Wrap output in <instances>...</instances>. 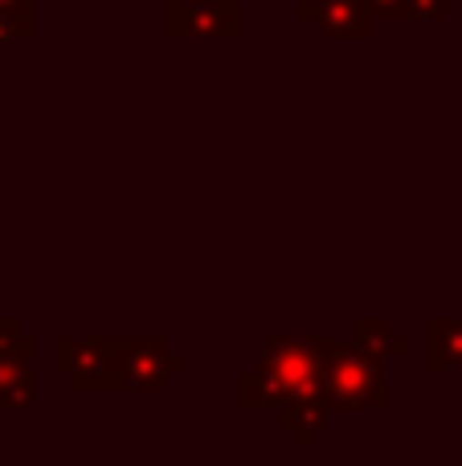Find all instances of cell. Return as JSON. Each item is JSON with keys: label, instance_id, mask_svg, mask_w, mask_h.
Wrapping results in <instances>:
<instances>
[{"label": "cell", "instance_id": "obj_11", "mask_svg": "<svg viewBox=\"0 0 462 466\" xmlns=\"http://www.w3.org/2000/svg\"><path fill=\"white\" fill-rule=\"evenodd\" d=\"M37 33V0H0V37H33Z\"/></svg>", "mask_w": 462, "mask_h": 466}, {"label": "cell", "instance_id": "obj_5", "mask_svg": "<svg viewBox=\"0 0 462 466\" xmlns=\"http://www.w3.org/2000/svg\"><path fill=\"white\" fill-rule=\"evenodd\" d=\"M164 33L185 37H242V5L237 0H168L164 5Z\"/></svg>", "mask_w": 462, "mask_h": 466}, {"label": "cell", "instance_id": "obj_7", "mask_svg": "<svg viewBox=\"0 0 462 466\" xmlns=\"http://www.w3.org/2000/svg\"><path fill=\"white\" fill-rule=\"evenodd\" d=\"M426 372H462V319L458 315H430L426 319Z\"/></svg>", "mask_w": 462, "mask_h": 466}, {"label": "cell", "instance_id": "obj_2", "mask_svg": "<svg viewBox=\"0 0 462 466\" xmlns=\"http://www.w3.org/2000/svg\"><path fill=\"white\" fill-rule=\"evenodd\" d=\"M324 356V401L332 413H389L393 393L385 380V360L360 352L352 339H319Z\"/></svg>", "mask_w": 462, "mask_h": 466}, {"label": "cell", "instance_id": "obj_8", "mask_svg": "<svg viewBox=\"0 0 462 466\" xmlns=\"http://www.w3.org/2000/svg\"><path fill=\"white\" fill-rule=\"evenodd\" d=\"M270 418H275V426L283 430V434H291L295 442L307 451V446H316L319 434L327 430V421H332V410H327L324 397H307V401H286V405H278Z\"/></svg>", "mask_w": 462, "mask_h": 466}, {"label": "cell", "instance_id": "obj_3", "mask_svg": "<svg viewBox=\"0 0 462 466\" xmlns=\"http://www.w3.org/2000/svg\"><path fill=\"white\" fill-rule=\"evenodd\" d=\"M188 372V356L152 336H119L115 348V393H160L172 377Z\"/></svg>", "mask_w": 462, "mask_h": 466}, {"label": "cell", "instance_id": "obj_13", "mask_svg": "<svg viewBox=\"0 0 462 466\" xmlns=\"http://www.w3.org/2000/svg\"><path fill=\"white\" fill-rule=\"evenodd\" d=\"M450 13V0H406L401 21H442Z\"/></svg>", "mask_w": 462, "mask_h": 466}, {"label": "cell", "instance_id": "obj_12", "mask_svg": "<svg viewBox=\"0 0 462 466\" xmlns=\"http://www.w3.org/2000/svg\"><path fill=\"white\" fill-rule=\"evenodd\" d=\"M33 352H37V339L25 336V328L13 315H0V356L5 360H33Z\"/></svg>", "mask_w": 462, "mask_h": 466}, {"label": "cell", "instance_id": "obj_15", "mask_svg": "<svg viewBox=\"0 0 462 466\" xmlns=\"http://www.w3.org/2000/svg\"><path fill=\"white\" fill-rule=\"evenodd\" d=\"M136 5H168V0H136Z\"/></svg>", "mask_w": 462, "mask_h": 466}, {"label": "cell", "instance_id": "obj_9", "mask_svg": "<svg viewBox=\"0 0 462 466\" xmlns=\"http://www.w3.org/2000/svg\"><path fill=\"white\" fill-rule=\"evenodd\" d=\"M352 344H357L360 352L377 356V360H393V356L409 352V339L401 336L385 315H357V319H352Z\"/></svg>", "mask_w": 462, "mask_h": 466}, {"label": "cell", "instance_id": "obj_1", "mask_svg": "<svg viewBox=\"0 0 462 466\" xmlns=\"http://www.w3.org/2000/svg\"><path fill=\"white\" fill-rule=\"evenodd\" d=\"M324 356L319 339L307 336H270L258 352V364L237 377V410L242 413H275L286 401L324 397Z\"/></svg>", "mask_w": 462, "mask_h": 466}, {"label": "cell", "instance_id": "obj_6", "mask_svg": "<svg viewBox=\"0 0 462 466\" xmlns=\"http://www.w3.org/2000/svg\"><path fill=\"white\" fill-rule=\"evenodd\" d=\"M299 21H311L332 41H365L373 33V8L368 0H299Z\"/></svg>", "mask_w": 462, "mask_h": 466}, {"label": "cell", "instance_id": "obj_4", "mask_svg": "<svg viewBox=\"0 0 462 466\" xmlns=\"http://www.w3.org/2000/svg\"><path fill=\"white\" fill-rule=\"evenodd\" d=\"M115 348L119 336H57L54 369L78 393H115Z\"/></svg>", "mask_w": 462, "mask_h": 466}, {"label": "cell", "instance_id": "obj_14", "mask_svg": "<svg viewBox=\"0 0 462 466\" xmlns=\"http://www.w3.org/2000/svg\"><path fill=\"white\" fill-rule=\"evenodd\" d=\"M368 8H373V21H401L406 0H368Z\"/></svg>", "mask_w": 462, "mask_h": 466}, {"label": "cell", "instance_id": "obj_10", "mask_svg": "<svg viewBox=\"0 0 462 466\" xmlns=\"http://www.w3.org/2000/svg\"><path fill=\"white\" fill-rule=\"evenodd\" d=\"M37 405V380L29 360H5L0 356V413H29Z\"/></svg>", "mask_w": 462, "mask_h": 466}]
</instances>
